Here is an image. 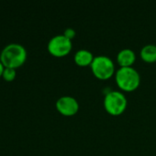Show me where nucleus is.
Returning a JSON list of instances; mask_svg holds the SVG:
<instances>
[{"label":"nucleus","mask_w":156,"mask_h":156,"mask_svg":"<svg viewBox=\"0 0 156 156\" xmlns=\"http://www.w3.org/2000/svg\"><path fill=\"white\" fill-rule=\"evenodd\" d=\"M27 57L28 53L24 46L18 43H9L2 49L0 61L5 68L16 69L25 63Z\"/></svg>","instance_id":"nucleus-1"},{"label":"nucleus","mask_w":156,"mask_h":156,"mask_svg":"<svg viewBox=\"0 0 156 156\" xmlns=\"http://www.w3.org/2000/svg\"><path fill=\"white\" fill-rule=\"evenodd\" d=\"M115 78L118 86L125 91L136 90L141 82L139 72L132 67H120L116 71Z\"/></svg>","instance_id":"nucleus-2"},{"label":"nucleus","mask_w":156,"mask_h":156,"mask_svg":"<svg viewBox=\"0 0 156 156\" xmlns=\"http://www.w3.org/2000/svg\"><path fill=\"white\" fill-rule=\"evenodd\" d=\"M127 103L126 96L119 90L109 91L104 98V107L111 115L121 114L126 110Z\"/></svg>","instance_id":"nucleus-3"},{"label":"nucleus","mask_w":156,"mask_h":156,"mask_svg":"<svg viewBox=\"0 0 156 156\" xmlns=\"http://www.w3.org/2000/svg\"><path fill=\"white\" fill-rule=\"evenodd\" d=\"M90 67L94 75L100 80L109 79L115 72L114 62L110 58L104 55L95 57Z\"/></svg>","instance_id":"nucleus-4"},{"label":"nucleus","mask_w":156,"mask_h":156,"mask_svg":"<svg viewBox=\"0 0 156 156\" xmlns=\"http://www.w3.org/2000/svg\"><path fill=\"white\" fill-rule=\"evenodd\" d=\"M73 44L72 40L66 37L63 34L52 37L48 42V51L55 57H63L70 53Z\"/></svg>","instance_id":"nucleus-5"},{"label":"nucleus","mask_w":156,"mask_h":156,"mask_svg":"<svg viewBox=\"0 0 156 156\" xmlns=\"http://www.w3.org/2000/svg\"><path fill=\"white\" fill-rule=\"evenodd\" d=\"M57 111L65 116L74 115L79 110V103L77 100L72 96L64 95L60 97L56 101Z\"/></svg>","instance_id":"nucleus-6"},{"label":"nucleus","mask_w":156,"mask_h":156,"mask_svg":"<svg viewBox=\"0 0 156 156\" xmlns=\"http://www.w3.org/2000/svg\"><path fill=\"white\" fill-rule=\"evenodd\" d=\"M135 59L136 55L131 48H123L117 55V60L120 67H131Z\"/></svg>","instance_id":"nucleus-7"},{"label":"nucleus","mask_w":156,"mask_h":156,"mask_svg":"<svg viewBox=\"0 0 156 156\" xmlns=\"http://www.w3.org/2000/svg\"><path fill=\"white\" fill-rule=\"evenodd\" d=\"M94 58L95 57L91 51L87 49H79L74 55V61L77 65L81 67H86L92 64Z\"/></svg>","instance_id":"nucleus-8"},{"label":"nucleus","mask_w":156,"mask_h":156,"mask_svg":"<svg viewBox=\"0 0 156 156\" xmlns=\"http://www.w3.org/2000/svg\"><path fill=\"white\" fill-rule=\"evenodd\" d=\"M142 58L149 63L156 61V46L154 44L145 45L141 50Z\"/></svg>","instance_id":"nucleus-9"},{"label":"nucleus","mask_w":156,"mask_h":156,"mask_svg":"<svg viewBox=\"0 0 156 156\" xmlns=\"http://www.w3.org/2000/svg\"><path fill=\"white\" fill-rule=\"evenodd\" d=\"M2 77L7 82L13 81L16 79V69L11 68H5Z\"/></svg>","instance_id":"nucleus-10"},{"label":"nucleus","mask_w":156,"mask_h":156,"mask_svg":"<svg viewBox=\"0 0 156 156\" xmlns=\"http://www.w3.org/2000/svg\"><path fill=\"white\" fill-rule=\"evenodd\" d=\"M63 35H64L66 37H68L69 39L72 40V39L75 37V31H74V29H73V28H71V27H68V28H66V29L64 30Z\"/></svg>","instance_id":"nucleus-11"},{"label":"nucleus","mask_w":156,"mask_h":156,"mask_svg":"<svg viewBox=\"0 0 156 156\" xmlns=\"http://www.w3.org/2000/svg\"><path fill=\"white\" fill-rule=\"evenodd\" d=\"M4 69H5V67H4V65L2 64V62L0 61V77H2L3 72H4Z\"/></svg>","instance_id":"nucleus-12"}]
</instances>
